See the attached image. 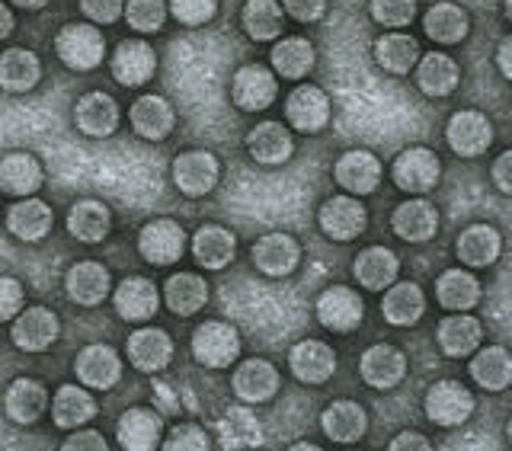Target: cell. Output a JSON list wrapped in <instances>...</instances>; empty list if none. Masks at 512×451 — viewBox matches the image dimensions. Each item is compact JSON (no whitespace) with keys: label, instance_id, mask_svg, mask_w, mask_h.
Wrapping results in <instances>:
<instances>
[{"label":"cell","instance_id":"1","mask_svg":"<svg viewBox=\"0 0 512 451\" xmlns=\"http://www.w3.org/2000/svg\"><path fill=\"white\" fill-rule=\"evenodd\" d=\"M55 55L61 58L64 68H71V71H93L103 64L106 39H103V32L90 23H68L55 36Z\"/></svg>","mask_w":512,"mask_h":451},{"label":"cell","instance_id":"2","mask_svg":"<svg viewBox=\"0 0 512 451\" xmlns=\"http://www.w3.org/2000/svg\"><path fill=\"white\" fill-rule=\"evenodd\" d=\"M439 173H442V164H439V157L432 154L429 148H407V151H400L394 157V167H391L394 186L410 192V196H426L429 189H436Z\"/></svg>","mask_w":512,"mask_h":451},{"label":"cell","instance_id":"3","mask_svg":"<svg viewBox=\"0 0 512 451\" xmlns=\"http://www.w3.org/2000/svg\"><path fill=\"white\" fill-rule=\"evenodd\" d=\"M192 356L205 368H228L240 356V336L231 324L208 320L192 333Z\"/></svg>","mask_w":512,"mask_h":451},{"label":"cell","instance_id":"4","mask_svg":"<svg viewBox=\"0 0 512 451\" xmlns=\"http://www.w3.org/2000/svg\"><path fill=\"white\" fill-rule=\"evenodd\" d=\"M474 413V394L461 381H436L426 394V416L442 429L461 426Z\"/></svg>","mask_w":512,"mask_h":451},{"label":"cell","instance_id":"5","mask_svg":"<svg viewBox=\"0 0 512 451\" xmlns=\"http://www.w3.org/2000/svg\"><path fill=\"white\" fill-rule=\"evenodd\" d=\"M279 96V84H276V74L263 64H244L234 80H231V100L237 109L244 112H260V109H269L276 103Z\"/></svg>","mask_w":512,"mask_h":451},{"label":"cell","instance_id":"6","mask_svg":"<svg viewBox=\"0 0 512 451\" xmlns=\"http://www.w3.org/2000/svg\"><path fill=\"white\" fill-rule=\"evenodd\" d=\"M317 320L324 330L333 333H352L365 317V304L359 298V292H352L346 285H333L324 295L317 298Z\"/></svg>","mask_w":512,"mask_h":451},{"label":"cell","instance_id":"7","mask_svg":"<svg viewBox=\"0 0 512 451\" xmlns=\"http://www.w3.org/2000/svg\"><path fill=\"white\" fill-rule=\"evenodd\" d=\"M218 157L212 151H186L173 160V183L189 199L208 196L218 186Z\"/></svg>","mask_w":512,"mask_h":451},{"label":"cell","instance_id":"8","mask_svg":"<svg viewBox=\"0 0 512 451\" xmlns=\"http://www.w3.org/2000/svg\"><path fill=\"white\" fill-rule=\"evenodd\" d=\"M138 250L151 266H170L183 256L186 250V234L176 221L170 218H157L148 221L138 234Z\"/></svg>","mask_w":512,"mask_h":451},{"label":"cell","instance_id":"9","mask_svg":"<svg viewBox=\"0 0 512 451\" xmlns=\"http://www.w3.org/2000/svg\"><path fill=\"white\" fill-rule=\"evenodd\" d=\"M285 119H288V125L298 128V132H304V135L324 132L327 122H330L327 93L320 87H311V84L295 87L285 100Z\"/></svg>","mask_w":512,"mask_h":451},{"label":"cell","instance_id":"10","mask_svg":"<svg viewBox=\"0 0 512 451\" xmlns=\"http://www.w3.org/2000/svg\"><path fill=\"white\" fill-rule=\"evenodd\" d=\"M359 372H362V381L368 388L375 391H391L397 388L400 381L407 375V356L400 352L397 346H388V343H378V346H368L362 352V362H359Z\"/></svg>","mask_w":512,"mask_h":451},{"label":"cell","instance_id":"11","mask_svg":"<svg viewBox=\"0 0 512 451\" xmlns=\"http://www.w3.org/2000/svg\"><path fill=\"white\" fill-rule=\"evenodd\" d=\"M320 231H324L330 240H340V244H346V240H356L365 224H368V215H365V205L359 199L352 196H333L327 199L324 205H320Z\"/></svg>","mask_w":512,"mask_h":451},{"label":"cell","instance_id":"12","mask_svg":"<svg viewBox=\"0 0 512 451\" xmlns=\"http://www.w3.org/2000/svg\"><path fill=\"white\" fill-rule=\"evenodd\" d=\"M445 138H448V148L461 157H480L487 154V148L493 144V125L487 116H480V112H455L452 119H448V128H445Z\"/></svg>","mask_w":512,"mask_h":451},{"label":"cell","instance_id":"13","mask_svg":"<svg viewBox=\"0 0 512 451\" xmlns=\"http://www.w3.org/2000/svg\"><path fill=\"white\" fill-rule=\"evenodd\" d=\"M58 317L48 311V308H26L13 317V330H10V340L16 349L23 352H45L58 340Z\"/></svg>","mask_w":512,"mask_h":451},{"label":"cell","instance_id":"14","mask_svg":"<svg viewBox=\"0 0 512 451\" xmlns=\"http://www.w3.org/2000/svg\"><path fill=\"white\" fill-rule=\"evenodd\" d=\"M336 183H340L349 196H372L381 183V160L372 151H346L333 167Z\"/></svg>","mask_w":512,"mask_h":451},{"label":"cell","instance_id":"15","mask_svg":"<svg viewBox=\"0 0 512 451\" xmlns=\"http://www.w3.org/2000/svg\"><path fill=\"white\" fill-rule=\"evenodd\" d=\"M173 359V340L167 330L160 327H141L128 336V362H132L138 372H164Z\"/></svg>","mask_w":512,"mask_h":451},{"label":"cell","instance_id":"16","mask_svg":"<svg viewBox=\"0 0 512 451\" xmlns=\"http://www.w3.org/2000/svg\"><path fill=\"white\" fill-rule=\"evenodd\" d=\"M154 68H157V55L148 42L125 39L116 45V55H112V77H116L122 87L148 84L154 77Z\"/></svg>","mask_w":512,"mask_h":451},{"label":"cell","instance_id":"17","mask_svg":"<svg viewBox=\"0 0 512 451\" xmlns=\"http://www.w3.org/2000/svg\"><path fill=\"white\" fill-rule=\"evenodd\" d=\"M250 256H253V266L260 269L263 276L282 279L288 272H295L301 260V247H298V240L288 234H266L253 244Z\"/></svg>","mask_w":512,"mask_h":451},{"label":"cell","instance_id":"18","mask_svg":"<svg viewBox=\"0 0 512 451\" xmlns=\"http://www.w3.org/2000/svg\"><path fill=\"white\" fill-rule=\"evenodd\" d=\"M74 122L90 138H109L119 128V103L103 90L84 93L74 106Z\"/></svg>","mask_w":512,"mask_h":451},{"label":"cell","instance_id":"19","mask_svg":"<svg viewBox=\"0 0 512 451\" xmlns=\"http://www.w3.org/2000/svg\"><path fill=\"white\" fill-rule=\"evenodd\" d=\"M77 381L84 388H96V391H109L112 384L122 378V359L112 346H87L74 362Z\"/></svg>","mask_w":512,"mask_h":451},{"label":"cell","instance_id":"20","mask_svg":"<svg viewBox=\"0 0 512 451\" xmlns=\"http://www.w3.org/2000/svg\"><path fill=\"white\" fill-rule=\"evenodd\" d=\"M394 234L410 244H426L429 237H436L439 231V212L436 205L426 199H407L394 208Z\"/></svg>","mask_w":512,"mask_h":451},{"label":"cell","instance_id":"21","mask_svg":"<svg viewBox=\"0 0 512 451\" xmlns=\"http://www.w3.org/2000/svg\"><path fill=\"white\" fill-rule=\"evenodd\" d=\"M247 151L256 164L276 167V164H285V160L295 154V138L282 122H260L256 128H250Z\"/></svg>","mask_w":512,"mask_h":451},{"label":"cell","instance_id":"22","mask_svg":"<svg viewBox=\"0 0 512 451\" xmlns=\"http://www.w3.org/2000/svg\"><path fill=\"white\" fill-rule=\"evenodd\" d=\"M231 384H234V394L244 400V404H266V400H272L279 391V372H276V365H269L266 359H250L237 365Z\"/></svg>","mask_w":512,"mask_h":451},{"label":"cell","instance_id":"23","mask_svg":"<svg viewBox=\"0 0 512 451\" xmlns=\"http://www.w3.org/2000/svg\"><path fill=\"white\" fill-rule=\"evenodd\" d=\"M288 365L301 384H324L336 372V352L320 340H304L288 352Z\"/></svg>","mask_w":512,"mask_h":451},{"label":"cell","instance_id":"24","mask_svg":"<svg viewBox=\"0 0 512 451\" xmlns=\"http://www.w3.org/2000/svg\"><path fill=\"white\" fill-rule=\"evenodd\" d=\"M109 269L103 263H93V260H84V263H74L68 269V276H64V288H68V298L74 304H84V308H96V304H103L106 295H109Z\"/></svg>","mask_w":512,"mask_h":451},{"label":"cell","instance_id":"25","mask_svg":"<svg viewBox=\"0 0 512 451\" xmlns=\"http://www.w3.org/2000/svg\"><path fill=\"white\" fill-rule=\"evenodd\" d=\"M157 304H160L157 288L144 276H128L116 288V311L122 320H128V324H148V320L157 314Z\"/></svg>","mask_w":512,"mask_h":451},{"label":"cell","instance_id":"26","mask_svg":"<svg viewBox=\"0 0 512 451\" xmlns=\"http://www.w3.org/2000/svg\"><path fill=\"white\" fill-rule=\"evenodd\" d=\"M48 407V391L45 384L36 378H16L7 397H4V410L16 426H32L42 420V413Z\"/></svg>","mask_w":512,"mask_h":451},{"label":"cell","instance_id":"27","mask_svg":"<svg viewBox=\"0 0 512 451\" xmlns=\"http://www.w3.org/2000/svg\"><path fill=\"white\" fill-rule=\"evenodd\" d=\"M116 436H119V445L128 451H151L164 439V423H160V416L154 410L132 407L122 413Z\"/></svg>","mask_w":512,"mask_h":451},{"label":"cell","instance_id":"28","mask_svg":"<svg viewBox=\"0 0 512 451\" xmlns=\"http://www.w3.org/2000/svg\"><path fill=\"white\" fill-rule=\"evenodd\" d=\"M173 106L164 100V96H138L135 106H132V128L135 135L144 141H164L173 132Z\"/></svg>","mask_w":512,"mask_h":451},{"label":"cell","instance_id":"29","mask_svg":"<svg viewBox=\"0 0 512 451\" xmlns=\"http://www.w3.org/2000/svg\"><path fill=\"white\" fill-rule=\"evenodd\" d=\"M42 186V164L32 154H7L0 160V192H7L13 199H26Z\"/></svg>","mask_w":512,"mask_h":451},{"label":"cell","instance_id":"30","mask_svg":"<svg viewBox=\"0 0 512 451\" xmlns=\"http://www.w3.org/2000/svg\"><path fill=\"white\" fill-rule=\"evenodd\" d=\"M426 311L423 288L416 282H391L381 301V314L394 327H413Z\"/></svg>","mask_w":512,"mask_h":451},{"label":"cell","instance_id":"31","mask_svg":"<svg viewBox=\"0 0 512 451\" xmlns=\"http://www.w3.org/2000/svg\"><path fill=\"white\" fill-rule=\"evenodd\" d=\"M352 272H356L359 285L368 288V292H384L391 282H397L400 260H397V253L388 247H368L356 256Z\"/></svg>","mask_w":512,"mask_h":451},{"label":"cell","instance_id":"32","mask_svg":"<svg viewBox=\"0 0 512 451\" xmlns=\"http://www.w3.org/2000/svg\"><path fill=\"white\" fill-rule=\"evenodd\" d=\"M52 224H55L52 208H48L42 199H32V196L20 199L7 212V228H10V234L26 240V244H36V240H42L48 231H52Z\"/></svg>","mask_w":512,"mask_h":451},{"label":"cell","instance_id":"33","mask_svg":"<svg viewBox=\"0 0 512 451\" xmlns=\"http://www.w3.org/2000/svg\"><path fill=\"white\" fill-rule=\"evenodd\" d=\"M39 77H42V64L36 52H29V48H7L0 55V90L29 93L39 84Z\"/></svg>","mask_w":512,"mask_h":451},{"label":"cell","instance_id":"34","mask_svg":"<svg viewBox=\"0 0 512 451\" xmlns=\"http://www.w3.org/2000/svg\"><path fill=\"white\" fill-rule=\"evenodd\" d=\"M234 250H237V240L228 228L221 224H202L192 237V256L196 263L205 269H224L234 260Z\"/></svg>","mask_w":512,"mask_h":451},{"label":"cell","instance_id":"35","mask_svg":"<svg viewBox=\"0 0 512 451\" xmlns=\"http://www.w3.org/2000/svg\"><path fill=\"white\" fill-rule=\"evenodd\" d=\"M458 260L464 266H493L496 260H500V250H503V237L496 228H490V224H471L468 231H464L458 237Z\"/></svg>","mask_w":512,"mask_h":451},{"label":"cell","instance_id":"36","mask_svg":"<svg viewBox=\"0 0 512 451\" xmlns=\"http://www.w3.org/2000/svg\"><path fill=\"white\" fill-rule=\"evenodd\" d=\"M109 228H112V215H109V208L103 202L84 199V202L71 205L68 231H71L74 240H80V244H100V240H106Z\"/></svg>","mask_w":512,"mask_h":451},{"label":"cell","instance_id":"37","mask_svg":"<svg viewBox=\"0 0 512 451\" xmlns=\"http://www.w3.org/2000/svg\"><path fill=\"white\" fill-rule=\"evenodd\" d=\"M458 80H461V68L448 55L432 52L416 61V87H420L426 96H436L439 100V96L455 93Z\"/></svg>","mask_w":512,"mask_h":451},{"label":"cell","instance_id":"38","mask_svg":"<svg viewBox=\"0 0 512 451\" xmlns=\"http://www.w3.org/2000/svg\"><path fill=\"white\" fill-rule=\"evenodd\" d=\"M320 426H324L327 439L352 445L365 436L368 420H365V410L359 404H352V400H336V404H330L324 410V416H320Z\"/></svg>","mask_w":512,"mask_h":451},{"label":"cell","instance_id":"39","mask_svg":"<svg viewBox=\"0 0 512 451\" xmlns=\"http://www.w3.org/2000/svg\"><path fill=\"white\" fill-rule=\"evenodd\" d=\"M164 301H167V308L173 314L192 317L196 311L205 308L208 285H205L202 276H196V272H176V276H170L167 285H164Z\"/></svg>","mask_w":512,"mask_h":451},{"label":"cell","instance_id":"40","mask_svg":"<svg viewBox=\"0 0 512 451\" xmlns=\"http://www.w3.org/2000/svg\"><path fill=\"white\" fill-rule=\"evenodd\" d=\"M423 29L432 42L439 45H458L464 36H468L471 20L458 4H432L423 16Z\"/></svg>","mask_w":512,"mask_h":451},{"label":"cell","instance_id":"41","mask_svg":"<svg viewBox=\"0 0 512 451\" xmlns=\"http://www.w3.org/2000/svg\"><path fill=\"white\" fill-rule=\"evenodd\" d=\"M269 61H272V71H276L279 77H285V80H301V77L311 74L317 55H314V45L308 39L292 36V39H282V42L272 45Z\"/></svg>","mask_w":512,"mask_h":451},{"label":"cell","instance_id":"42","mask_svg":"<svg viewBox=\"0 0 512 451\" xmlns=\"http://www.w3.org/2000/svg\"><path fill=\"white\" fill-rule=\"evenodd\" d=\"M480 336H484V330H480L477 320L468 317L464 311L445 317L439 324V346H442L445 356H452V359L471 356V352L480 346Z\"/></svg>","mask_w":512,"mask_h":451},{"label":"cell","instance_id":"43","mask_svg":"<svg viewBox=\"0 0 512 451\" xmlns=\"http://www.w3.org/2000/svg\"><path fill=\"white\" fill-rule=\"evenodd\" d=\"M420 42L407 32H388L375 42V61L381 64L388 74H410L420 61Z\"/></svg>","mask_w":512,"mask_h":451},{"label":"cell","instance_id":"44","mask_svg":"<svg viewBox=\"0 0 512 451\" xmlns=\"http://www.w3.org/2000/svg\"><path fill=\"white\" fill-rule=\"evenodd\" d=\"M52 416H55V426L77 429L96 416V400L84 388H77V384H64L52 400Z\"/></svg>","mask_w":512,"mask_h":451},{"label":"cell","instance_id":"45","mask_svg":"<svg viewBox=\"0 0 512 451\" xmlns=\"http://www.w3.org/2000/svg\"><path fill=\"white\" fill-rule=\"evenodd\" d=\"M436 298L448 311H471L480 301V282L464 269H448L436 282Z\"/></svg>","mask_w":512,"mask_h":451},{"label":"cell","instance_id":"46","mask_svg":"<svg viewBox=\"0 0 512 451\" xmlns=\"http://www.w3.org/2000/svg\"><path fill=\"white\" fill-rule=\"evenodd\" d=\"M471 378L484 391H506L512 381V359L503 346H487L480 349L471 362Z\"/></svg>","mask_w":512,"mask_h":451},{"label":"cell","instance_id":"47","mask_svg":"<svg viewBox=\"0 0 512 451\" xmlns=\"http://www.w3.org/2000/svg\"><path fill=\"white\" fill-rule=\"evenodd\" d=\"M240 20H244V29L253 42H272L282 36V4L279 0H247Z\"/></svg>","mask_w":512,"mask_h":451},{"label":"cell","instance_id":"48","mask_svg":"<svg viewBox=\"0 0 512 451\" xmlns=\"http://www.w3.org/2000/svg\"><path fill=\"white\" fill-rule=\"evenodd\" d=\"M221 448H256L263 445V429L256 423V416L244 407H231L218 423Z\"/></svg>","mask_w":512,"mask_h":451},{"label":"cell","instance_id":"49","mask_svg":"<svg viewBox=\"0 0 512 451\" xmlns=\"http://www.w3.org/2000/svg\"><path fill=\"white\" fill-rule=\"evenodd\" d=\"M125 20L138 32H157L167 20V0H128L125 4Z\"/></svg>","mask_w":512,"mask_h":451},{"label":"cell","instance_id":"50","mask_svg":"<svg viewBox=\"0 0 512 451\" xmlns=\"http://www.w3.org/2000/svg\"><path fill=\"white\" fill-rule=\"evenodd\" d=\"M372 16L388 29H404L416 16V0H372Z\"/></svg>","mask_w":512,"mask_h":451},{"label":"cell","instance_id":"51","mask_svg":"<svg viewBox=\"0 0 512 451\" xmlns=\"http://www.w3.org/2000/svg\"><path fill=\"white\" fill-rule=\"evenodd\" d=\"M170 13L183 26H205L218 10V0H167Z\"/></svg>","mask_w":512,"mask_h":451},{"label":"cell","instance_id":"52","mask_svg":"<svg viewBox=\"0 0 512 451\" xmlns=\"http://www.w3.org/2000/svg\"><path fill=\"white\" fill-rule=\"evenodd\" d=\"M167 451H205V448H212V442H208V436L199 429V426H176L170 436L160 442Z\"/></svg>","mask_w":512,"mask_h":451},{"label":"cell","instance_id":"53","mask_svg":"<svg viewBox=\"0 0 512 451\" xmlns=\"http://www.w3.org/2000/svg\"><path fill=\"white\" fill-rule=\"evenodd\" d=\"M23 301H26L23 285L13 276H0V324H7V320H13L16 314H20Z\"/></svg>","mask_w":512,"mask_h":451},{"label":"cell","instance_id":"54","mask_svg":"<svg viewBox=\"0 0 512 451\" xmlns=\"http://www.w3.org/2000/svg\"><path fill=\"white\" fill-rule=\"evenodd\" d=\"M80 10L87 13V20L109 26V23H116L122 16L125 0H80Z\"/></svg>","mask_w":512,"mask_h":451},{"label":"cell","instance_id":"55","mask_svg":"<svg viewBox=\"0 0 512 451\" xmlns=\"http://www.w3.org/2000/svg\"><path fill=\"white\" fill-rule=\"evenodd\" d=\"M282 10L298 23H317L327 13V0H282Z\"/></svg>","mask_w":512,"mask_h":451},{"label":"cell","instance_id":"56","mask_svg":"<svg viewBox=\"0 0 512 451\" xmlns=\"http://www.w3.org/2000/svg\"><path fill=\"white\" fill-rule=\"evenodd\" d=\"M493 183H496V189L503 192V196H509V192H512V151H503L500 157H496Z\"/></svg>","mask_w":512,"mask_h":451},{"label":"cell","instance_id":"57","mask_svg":"<svg viewBox=\"0 0 512 451\" xmlns=\"http://www.w3.org/2000/svg\"><path fill=\"white\" fill-rule=\"evenodd\" d=\"M77 448H93V451H106V442L100 432H74V436L64 442V451H77Z\"/></svg>","mask_w":512,"mask_h":451},{"label":"cell","instance_id":"58","mask_svg":"<svg viewBox=\"0 0 512 451\" xmlns=\"http://www.w3.org/2000/svg\"><path fill=\"white\" fill-rule=\"evenodd\" d=\"M407 448H420V451H426L429 442H426V436H420V432H400V436L391 442V451H407Z\"/></svg>","mask_w":512,"mask_h":451},{"label":"cell","instance_id":"59","mask_svg":"<svg viewBox=\"0 0 512 451\" xmlns=\"http://www.w3.org/2000/svg\"><path fill=\"white\" fill-rule=\"evenodd\" d=\"M496 61H500V74L509 80V77H512V39H509V36L500 42V52H496Z\"/></svg>","mask_w":512,"mask_h":451},{"label":"cell","instance_id":"60","mask_svg":"<svg viewBox=\"0 0 512 451\" xmlns=\"http://www.w3.org/2000/svg\"><path fill=\"white\" fill-rule=\"evenodd\" d=\"M13 32V13L7 4H0V39H7Z\"/></svg>","mask_w":512,"mask_h":451},{"label":"cell","instance_id":"61","mask_svg":"<svg viewBox=\"0 0 512 451\" xmlns=\"http://www.w3.org/2000/svg\"><path fill=\"white\" fill-rule=\"evenodd\" d=\"M10 4H16V7H23V10H42L48 0H10Z\"/></svg>","mask_w":512,"mask_h":451}]
</instances>
